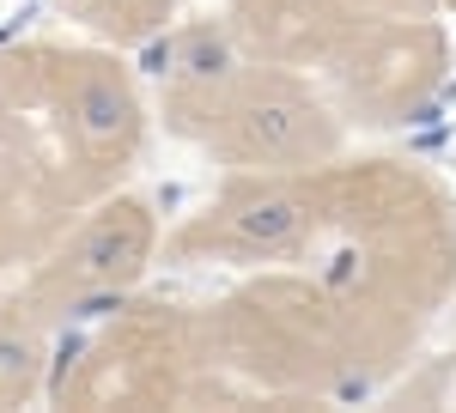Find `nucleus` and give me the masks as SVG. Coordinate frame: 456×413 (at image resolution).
Wrapping results in <instances>:
<instances>
[{"label": "nucleus", "mask_w": 456, "mask_h": 413, "mask_svg": "<svg viewBox=\"0 0 456 413\" xmlns=\"http://www.w3.org/2000/svg\"><path fill=\"white\" fill-rule=\"evenodd\" d=\"M329 213V165L225 171L189 219L165 231V262L183 268H292L311 255Z\"/></svg>", "instance_id": "nucleus-7"}, {"label": "nucleus", "mask_w": 456, "mask_h": 413, "mask_svg": "<svg viewBox=\"0 0 456 413\" xmlns=\"http://www.w3.org/2000/svg\"><path fill=\"white\" fill-rule=\"evenodd\" d=\"M0 92L37 122L43 146L68 176V189L92 206L110 189H128L146 158L152 103L134 68L110 43H55L25 36L0 43Z\"/></svg>", "instance_id": "nucleus-3"}, {"label": "nucleus", "mask_w": 456, "mask_h": 413, "mask_svg": "<svg viewBox=\"0 0 456 413\" xmlns=\"http://www.w3.org/2000/svg\"><path fill=\"white\" fill-rule=\"evenodd\" d=\"M408 328H432L456 298V195L408 158H329V213L292 262Z\"/></svg>", "instance_id": "nucleus-2"}, {"label": "nucleus", "mask_w": 456, "mask_h": 413, "mask_svg": "<svg viewBox=\"0 0 456 413\" xmlns=\"http://www.w3.org/2000/svg\"><path fill=\"white\" fill-rule=\"evenodd\" d=\"M165 262V219L134 189H110L92 206H79L61 238L37 255L6 292L31 304L49 328L86 322L98 310L141 292V279Z\"/></svg>", "instance_id": "nucleus-6"}, {"label": "nucleus", "mask_w": 456, "mask_h": 413, "mask_svg": "<svg viewBox=\"0 0 456 413\" xmlns=\"http://www.w3.org/2000/svg\"><path fill=\"white\" fill-rule=\"evenodd\" d=\"M55 346H61V328H49L31 304L0 292V408H25L49 395Z\"/></svg>", "instance_id": "nucleus-11"}, {"label": "nucleus", "mask_w": 456, "mask_h": 413, "mask_svg": "<svg viewBox=\"0 0 456 413\" xmlns=\"http://www.w3.org/2000/svg\"><path fill=\"white\" fill-rule=\"evenodd\" d=\"M79 36L110 49H146L176 25V0H49Z\"/></svg>", "instance_id": "nucleus-12"}, {"label": "nucleus", "mask_w": 456, "mask_h": 413, "mask_svg": "<svg viewBox=\"0 0 456 413\" xmlns=\"http://www.w3.org/2000/svg\"><path fill=\"white\" fill-rule=\"evenodd\" d=\"M55 408H232V389L213 365L208 316L165 298H122L55 352Z\"/></svg>", "instance_id": "nucleus-4"}, {"label": "nucleus", "mask_w": 456, "mask_h": 413, "mask_svg": "<svg viewBox=\"0 0 456 413\" xmlns=\"http://www.w3.org/2000/svg\"><path fill=\"white\" fill-rule=\"evenodd\" d=\"M219 12L256 61L316 73L353 31L402 12H438V0H225Z\"/></svg>", "instance_id": "nucleus-10"}, {"label": "nucleus", "mask_w": 456, "mask_h": 413, "mask_svg": "<svg viewBox=\"0 0 456 413\" xmlns=\"http://www.w3.org/2000/svg\"><path fill=\"white\" fill-rule=\"evenodd\" d=\"M201 316L232 408L359 401L420 346V328L335 292L311 268H249V279L201 304Z\"/></svg>", "instance_id": "nucleus-1"}, {"label": "nucleus", "mask_w": 456, "mask_h": 413, "mask_svg": "<svg viewBox=\"0 0 456 413\" xmlns=\"http://www.w3.org/2000/svg\"><path fill=\"white\" fill-rule=\"evenodd\" d=\"M451 79V31L438 12H402L353 31L322 68L316 85L341 109L347 128H408L438 103Z\"/></svg>", "instance_id": "nucleus-8"}, {"label": "nucleus", "mask_w": 456, "mask_h": 413, "mask_svg": "<svg viewBox=\"0 0 456 413\" xmlns=\"http://www.w3.org/2000/svg\"><path fill=\"white\" fill-rule=\"evenodd\" d=\"M165 134L189 140L225 171H311L347 152V122L311 73L274 61H238L195 98L152 103Z\"/></svg>", "instance_id": "nucleus-5"}, {"label": "nucleus", "mask_w": 456, "mask_h": 413, "mask_svg": "<svg viewBox=\"0 0 456 413\" xmlns=\"http://www.w3.org/2000/svg\"><path fill=\"white\" fill-rule=\"evenodd\" d=\"M79 206L86 201L68 189L37 122L0 92V292L61 238Z\"/></svg>", "instance_id": "nucleus-9"}]
</instances>
